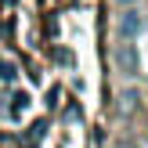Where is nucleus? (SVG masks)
<instances>
[{"instance_id":"nucleus-1","label":"nucleus","mask_w":148,"mask_h":148,"mask_svg":"<svg viewBox=\"0 0 148 148\" xmlns=\"http://www.w3.org/2000/svg\"><path fill=\"white\" fill-rule=\"evenodd\" d=\"M0 76H4V79H14V76H18V65L7 62V58H0Z\"/></svg>"}]
</instances>
